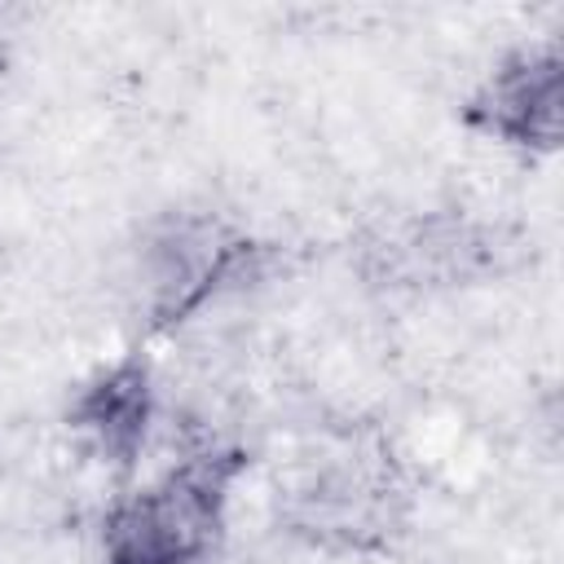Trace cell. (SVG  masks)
Listing matches in <instances>:
<instances>
[{
    "instance_id": "obj_3",
    "label": "cell",
    "mask_w": 564,
    "mask_h": 564,
    "mask_svg": "<svg viewBox=\"0 0 564 564\" xmlns=\"http://www.w3.org/2000/svg\"><path fill=\"white\" fill-rule=\"evenodd\" d=\"M471 123L498 141L555 150L564 132V62L555 44L511 53L471 97Z\"/></svg>"
},
{
    "instance_id": "obj_4",
    "label": "cell",
    "mask_w": 564,
    "mask_h": 564,
    "mask_svg": "<svg viewBox=\"0 0 564 564\" xmlns=\"http://www.w3.org/2000/svg\"><path fill=\"white\" fill-rule=\"evenodd\" d=\"M154 423V388L141 361H119L101 370L70 405V427L88 441V449L106 463L128 467Z\"/></svg>"
},
{
    "instance_id": "obj_2",
    "label": "cell",
    "mask_w": 564,
    "mask_h": 564,
    "mask_svg": "<svg viewBox=\"0 0 564 564\" xmlns=\"http://www.w3.org/2000/svg\"><path fill=\"white\" fill-rule=\"evenodd\" d=\"M256 247L212 212H181L150 229L141 247V291L154 326H172L238 282Z\"/></svg>"
},
{
    "instance_id": "obj_1",
    "label": "cell",
    "mask_w": 564,
    "mask_h": 564,
    "mask_svg": "<svg viewBox=\"0 0 564 564\" xmlns=\"http://www.w3.org/2000/svg\"><path fill=\"white\" fill-rule=\"evenodd\" d=\"M238 449L203 445L189 449L145 489H132L115 502L101 529L110 564H198L225 516L229 485L238 476Z\"/></svg>"
}]
</instances>
